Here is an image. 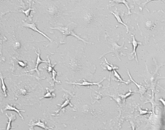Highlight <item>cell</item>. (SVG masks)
Segmentation results:
<instances>
[{
  "label": "cell",
  "mask_w": 165,
  "mask_h": 130,
  "mask_svg": "<svg viewBox=\"0 0 165 130\" xmlns=\"http://www.w3.org/2000/svg\"><path fill=\"white\" fill-rule=\"evenodd\" d=\"M130 124H131V130H136V127H135V125L134 124V123H133L132 121H130Z\"/></svg>",
  "instance_id": "24"
},
{
  "label": "cell",
  "mask_w": 165,
  "mask_h": 130,
  "mask_svg": "<svg viewBox=\"0 0 165 130\" xmlns=\"http://www.w3.org/2000/svg\"><path fill=\"white\" fill-rule=\"evenodd\" d=\"M67 106H71L72 108H73V105L71 104V101H70V99L68 98V96L66 97L65 101H64V102H63V104H62L60 105V108L58 110H56V111H55L56 112H59L61 110L64 109V108H66Z\"/></svg>",
  "instance_id": "12"
},
{
  "label": "cell",
  "mask_w": 165,
  "mask_h": 130,
  "mask_svg": "<svg viewBox=\"0 0 165 130\" xmlns=\"http://www.w3.org/2000/svg\"><path fill=\"white\" fill-rule=\"evenodd\" d=\"M134 92H132L131 90H129V92H127L126 94H119V97H121V99L122 100H126L127 98L129 97H130L131 95H132L133 94H134Z\"/></svg>",
  "instance_id": "18"
},
{
  "label": "cell",
  "mask_w": 165,
  "mask_h": 130,
  "mask_svg": "<svg viewBox=\"0 0 165 130\" xmlns=\"http://www.w3.org/2000/svg\"><path fill=\"white\" fill-rule=\"evenodd\" d=\"M23 26H25V27H27V28H29V29H30V30H31L34 31V32H37V33H39V34H42V35L43 37H46V39H48L49 41L52 42L51 39L49 37L48 35H46V34H45L44 32H42V31L39 30V29L37 28V26L36 22H34V23H31V24H29V23H26V22H24V21H23Z\"/></svg>",
  "instance_id": "3"
},
{
  "label": "cell",
  "mask_w": 165,
  "mask_h": 130,
  "mask_svg": "<svg viewBox=\"0 0 165 130\" xmlns=\"http://www.w3.org/2000/svg\"><path fill=\"white\" fill-rule=\"evenodd\" d=\"M138 111L139 112V115L141 116H144V115H147V114L151 113V111H149V110H142L139 107H138Z\"/></svg>",
  "instance_id": "21"
},
{
  "label": "cell",
  "mask_w": 165,
  "mask_h": 130,
  "mask_svg": "<svg viewBox=\"0 0 165 130\" xmlns=\"http://www.w3.org/2000/svg\"><path fill=\"white\" fill-rule=\"evenodd\" d=\"M48 68H47V69H48V73H51L53 69H54V67L56 65V63L55 64L54 66H53L51 65V63H50V59H49V56H48Z\"/></svg>",
  "instance_id": "19"
},
{
  "label": "cell",
  "mask_w": 165,
  "mask_h": 130,
  "mask_svg": "<svg viewBox=\"0 0 165 130\" xmlns=\"http://www.w3.org/2000/svg\"><path fill=\"white\" fill-rule=\"evenodd\" d=\"M114 2H117V3L123 4V5H126L127 7V9H128V14H131V8H130V7H129L128 2H127L126 0H117V1H114Z\"/></svg>",
  "instance_id": "17"
},
{
  "label": "cell",
  "mask_w": 165,
  "mask_h": 130,
  "mask_svg": "<svg viewBox=\"0 0 165 130\" xmlns=\"http://www.w3.org/2000/svg\"><path fill=\"white\" fill-rule=\"evenodd\" d=\"M76 25L75 23H70L67 26H58V27H51V30H58L60 32H62V35H63V38H62V42H63V40L65 39L66 37L68 36H72V37H74L75 38L78 39V40H80V41L83 42L84 43L87 44V43H91V42H88L87 41H86L84 39H82L80 37H79L78 35V34H76L75 33H74V29L75 28Z\"/></svg>",
  "instance_id": "1"
},
{
  "label": "cell",
  "mask_w": 165,
  "mask_h": 130,
  "mask_svg": "<svg viewBox=\"0 0 165 130\" xmlns=\"http://www.w3.org/2000/svg\"><path fill=\"white\" fill-rule=\"evenodd\" d=\"M6 110H10V111H15V112H17V113L18 114L19 116H20V117L21 118V119H22L23 121V120H24V118H23V116L21 114V112H25L23 110H18V109H17V108L15 106L11 105V104H7V105H6V107L5 108V109L2 110V112L6 111Z\"/></svg>",
  "instance_id": "9"
},
{
  "label": "cell",
  "mask_w": 165,
  "mask_h": 130,
  "mask_svg": "<svg viewBox=\"0 0 165 130\" xmlns=\"http://www.w3.org/2000/svg\"><path fill=\"white\" fill-rule=\"evenodd\" d=\"M1 81H2V91L4 93V95H5V97H7V88L6 86L5 83V81H4L3 77L1 75Z\"/></svg>",
  "instance_id": "15"
},
{
  "label": "cell",
  "mask_w": 165,
  "mask_h": 130,
  "mask_svg": "<svg viewBox=\"0 0 165 130\" xmlns=\"http://www.w3.org/2000/svg\"><path fill=\"white\" fill-rule=\"evenodd\" d=\"M111 13L113 14L114 16H115V19H116V21H118V23L121 25H123L126 27V29H127V32L129 33V26H127V24H125L124 22L122 21V19H121V15H120V13L119 12H113V11H111Z\"/></svg>",
  "instance_id": "10"
},
{
  "label": "cell",
  "mask_w": 165,
  "mask_h": 130,
  "mask_svg": "<svg viewBox=\"0 0 165 130\" xmlns=\"http://www.w3.org/2000/svg\"><path fill=\"white\" fill-rule=\"evenodd\" d=\"M52 78H53V81H54V82H56L58 83H61V82L59 81H57L56 80V75H57V72L55 70V69H54L52 71Z\"/></svg>",
  "instance_id": "22"
},
{
  "label": "cell",
  "mask_w": 165,
  "mask_h": 130,
  "mask_svg": "<svg viewBox=\"0 0 165 130\" xmlns=\"http://www.w3.org/2000/svg\"><path fill=\"white\" fill-rule=\"evenodd\" d=\"M46 89H47V93H46V94H45L44 96H43L41 98V99H45V98H48V99H49V98H52V97H54V94H53V92H54V89H53L52 91H50L48 88H47Z\"/></svg>",
  "instance_id": "16"
},
{
  "label": "cell",
  "mask_w": 165,
  "mask_h": 130,
  "mask_svg": "<svg viewBox=\"0 0 165 130\" xmlns=\"http://www.w3.org/2000/svg\"><path fill=\"white\" fill-rule=\"evenodd\" d=\"M35 53H36V54L37 55V57L36 65H35L34 69H31V70H29V71H26V73H30V72L36 71L37 74H38V75H40V71H39V69H38L39 65H40V64H42V63H48V61H45V60H42V59H41V58H40V50H38V52L35 51Z\"/></svg>",
  "instance_id": "5"
},
{
  "label": "cell",
  "mask_w": 165,
  "mask_h": 130,
  "mask_svg": "<svg viewBox=\"0 0 165 130\" xmlns=\"http://www.w3.org/2000/svg\"><path fill=\"white\" fill-rule=\"evenodd\" d=\"M17 62L19 65V66H20L21 67H23V68L26 67L27 65H28V63H27L26 61H20V60H17Z\"/></svg>",
  "instance_id": "23"
},
{
  "label": "cell",
  "mask_w": 165,
  "mask_h": 130,
  "mask_svg": "<svg viewBox=\"0 0 165 130\" xmlns=\"http://www.w3.org/2000/svg\"><path fill=\"white\" fill-rule=\"evenodd\" d=\"M127 73H128V75L129 76V79H130V81H131V82L132 83H134L135 85H136V86H137V88H138V93H139V94L141 95V96H143V95H144L145 94V92H147V89L145 88V86H143V85H139L138 84V83H137V82H135V81L133 80V78L132 77H131V75H130V73H129V70L128 69V70H127Z\"/></svg>",
  "instance_id": "8"
},
{
  "label": "cell",
  "mask_w": 165,
  "mask_h": 130,
  "mask_svg": "<svg viewBox=\"0 0 165 130\" xmlns=\"http://www.w3.org/2000/svg\"><path fill=\"white\" fill-rule=\"evenodd\" d=\"M29 127H30L29 130H34L35 127L42 128V129L44 130H51L50 128H49L48 126L46 125V123H44V122L41 121L40 119H39L38 121L36 122H34V121H31V123L29 124Z\"/></svg>",
  "instance_id": "4"
},
{
  "label": "cell",
  "mask_w": 165,
  "mask_h": 130,
  "mask_svg": "<svg viewBox=\"0 0 165 130\" xmlns=\"http://www.w3.org/2000/svg\"><path fill=\"white\" fill-rule=\"evenodd\" d=\"M131 37H132V41H131V45H132V46H133V51L131 54L135 55V60H136L137 62H138V59H137V48L139 45H142V42L137 41V40H136V38H135V35H133V34L131 35Z\"/></svg>",
  "instance_id": "7"
},
{
  "label": "cell",
  "mask_w": 165,
  "mask_h": 130,
  "mask_svg": "<svg viewBox=\"0 0 165 130\" xmlns=\"http://www.w3.org/2000/svg\"><path fill=\"white\" fill-rule=\"evenodd\" d=\"M159 101H160L161 102H162V104H163V105H165V102H164V100H163V99L162 98H160L159 100Z\"/></svg>",
  "instance_id": "25"
},
{
  "label": "cell",
  "mask_w": 165,
  "mask_h": 130,
  "mask_svg": "<svg viewBox=\"0 0 165 130\" xmlns=\"http://www.w3.org/2000/svg\"><path fill=\"white\" fill-rule=\"evenodd\" d=\"M111 45H112V49L111 50H109L108 52H107V53H105V54H103V56H101L100 58L103 57L104 56L106 55V54H108L110 53H113L115 54V56H117L118 59L119 60H121V58H120V54L121 53V49L123 48V46H124V42H123V43L122 44V45H119L116 42H115L113 40H111Z\"/></svg>",
  "instance_id": "2"
},
{
  "label": "cell",
  "mask_w": 165,
  "mask_h": 130,
  "mask_svg": "<svg viewBox=\"0 0 165 130\" xmlns=\"http://www.w3.org/2000/svg\"><path fill=\"white\" fill-rule=\"evenodd\" d=\"M113 75L114 77L116 78V81H119V82H121V83H125V84H129V81H124L122 79V77H121V75H119V73H118L117 70H113Z\"/></svg>",
  "instance_id": "13"
},
{
  "label": "cell",
  "mask_w": 165,
  "mask_h": 130,
  "mask_svg": "<svg viewBox=\"0 0 165 130\" xmlns=\"http://www.w3.org/2000/svg\"><path fill=\"white\" fill-rule=\"evenodd\" d=\"M106 79V77H104V78L100 82L98 83H91L88 82V81H86V80L83 81L82 83H68L66 82V83H69V84H72V85H78V86H98L99 87H102L101 83L103 81H104Z\"/></svg>",
  "instance_id": "6"
},
{
  "label": "cell",
  "mask_w": 165,
  "mask_h": 130,
  "mask_svg": "<svg viewBox=\"0 0 165 130\" xmlns=\"http://www.w3.org/2000/svg\"><path fill=\"white\" fill-rule=\"evenodd\" d=\"M105 62L106 63V67H107V69L109 72L111 71H113V70H117V69H119V67H115V66H114L113 65H111V64H110L108 61H107V59H105Z\"/></svg>",
  "instance_id": "14"
},
{
  "label": "cell",
  "mask_w": 165,
  "mask_h": 130,
  "mask_svg": "<svg viewBox=\"0 0 165 130\" xmlns=\"http://www.w3.org/2000/svg\"><path fill=\"white\" fill-rule=\"evenodd\" d=\"M5 115L7 116V118H8V122H7V128H6V130H10L12 128H13V127H12V123H13V121L16 120V116H15V114H11L10 116H9L7 112L5 113Z\"/></svg>",
  "instance_id": "11"
},
{
  "label": "cell",
  "mask_w": 165,
  "mask_h": 130,
  "mask_svg": "<svg viewBox=\"0 0 165 130\" xmlns=\"http://www.w3.org/2000/svg\"><path fill=\"white\" fill-rule=\"evenodd\" d=\"M31 10H33V9H32V7H31V2H30V4H29V8L27 10H21V12H22V13H24V14L26 15V17H29V15H30V13H31Z\"/></svg>",
  "instance_id": "20"
}]
</instances>
